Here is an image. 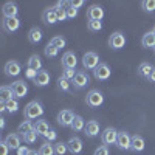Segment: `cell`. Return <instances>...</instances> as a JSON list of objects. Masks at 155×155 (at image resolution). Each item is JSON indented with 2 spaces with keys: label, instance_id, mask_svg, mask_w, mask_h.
<instances>
[{
  "label": "cell",
  "instance_id": "obj_20",
  "mask_svg": "<svg viewBox=\"0 0 155 155\" xmlns=\"http://www.w3.org/2000/svg\"><path fill=\"white\" fill-rule=\"evenodd\" d=\"M84 130H85L87 137H90V138L99 135V123H98V121H88Z\"/></svg>",
  "mask_w": 155,
  "mask_h": 155
},
{
  "label": "cell",
  "instance_id": "obj_36",
  "mask_svg": "<svg viewBox=\"0 0 155 155\" xmlns=\"http://www.w3.org/2000/svg\"><path fill=\"white\" fill-rule=\"evenodd\" d=\"M37 135H39V134H37L36 130H31V132H28V134L23 135V141H25V143H28V144H33V143H36Z\"/></svg>",
  "mask_w": 155,
  "mask_h": 155
},
{
  "label": "cell",
  "instance_id": "obj_6",
  "mask_svg": "<svg viewBox=\"0 0 155 155\" xmlns=\"http://www.w3.org/2000/svg\"><path fill=\"white\" fill-rule=\"evenodd\" d=\"M74 118H76V115H74L71 110H61V112L58 113V123H59L62 127H68V126L71 127Z\"/></svg>",
  "mask_w": 155,
  "mask_h": 155
},
{
  "label": "cell",
  "instance_id": "obj_24",
  "mask_svg": "<svg viewBox=\"0 0 155 155\" xmlns=\"http://www.w3.org/2000/svg\"><path fill=\"white\" fill-rule=\"evenodd\" d=\"M27 67L31 68V70H36V71H41L42 70V61H41V58H39V54H33L28 59Z\"/></svg>",
  "mask_w": 155,
  "mask_h": 155
},
{
  "label": "cell",
  "instance_id": "obj_47",
  "mask_svg": "<svg viewBox=\"0 0 155 155\" xmlns=\"http://www.w3.org/2000/svg\"><path fill=\"white\" fill-rule=\"evenodd\" d=\"M28 152H30V149L27 146H20L17 149V155H28Z\"/></svg>",
  "mask_w": 155,
  "mask_h": 155
},
{
  "label": "cell",
  "instance_id": "obj_48",
  "mask_svg": "<svg viewBox=\"0 0 155 155\" xmlns=\"http://www.w3.org/2000/svg\"><path fill=\"white\" fill-rule=\"evenodd\" d=\"M149 81L155 84V67H153V70H152V71H150V74H149Z\"/></svg>",
  "mask_w": 155,
  "mask_h": 155
},
{
  "label": "cell",
  "instance_id": "obj_22",
  "mask_svg": "<svg viewBox=\"0 0 155 155\" xmlns=\"http://www.w3.org/2000/svg\"><path fill=\"white\" fill-rule=\"evenodd\" d=\"M0 99H2V102H8L11 99H14V92H12L11 85H3L0 88Z\"/></svg>",
  "mask_w": 155,
  "mask_h": 155
},
{
  "label": "cell",
  "instance_id": "obj_19",
  "mask_svg": "<svg viewBox=\"0 0 155 155\" xmlns=\"http://www.w3.org/2000/svg\"><path fill=\"white\" fill-rule=\"evenodd\" d=\"M5 143H6V146H8L9 149L17 150V149L20 147V138H19L17 134H9V135L5 138Z\"/></svg>",
  "mask_w": 155,
  "mask_h": 155
},
{
  "label": "cell",
  "instance_id": "obj_9",
  "mask_svg": "<svg viewBox=\"0 0 155 155\" xmlns=\"http://www.w3.org/2000/svg\"><path fill=\"white\" fill-rule=\"evenodd\" d=\"M116 146L123 150H129L132 147V137L127 132H118V140H116Z\"/></svg>",
  "mask_w": 155,
  "mask_h": 155
},
{
  "label": "cell",
  "instance_id": "obj_17",
  "mask_svg": "<svg viewBox=\"0 0 155 155\" xmlns=\"http://www.w3.org/2000/svg\"><path fill=\"white\" fill-rule=\"evenodd\" d=\"M37 87H45L50 84V73L47 70H41V71H37V76H36V79L33 81Z\"/></svg>",
  "mask_w": 155,
  "mask_h": 155
},
{
  "label": "cell",
  "instance_id": "obj_21",
  "mask_svg": "<svg viewBox=\"0 0 155 155\" xmlns=\"http://www.w3.org/2000/svg\"><path fill=\"white\" fill-rule=\"evenodd\" d=\"M34 130H36L39 135L45 137V135L50 132V126H48V123H47L45 120H37V121L34 123Z\"/></svg>",
  "mask_w": 155,
  "mask_h": 155
},
{
  "label": "cell",
  "instance_id": "obj_7",
  "mask_svg": "<svg viewBox=\"0 0 155 155\" xmlns=\"http://www.w3.org/2000/svg\"><path fill=\"white\" fill-rule=\"evenodd\" d=\"M93 74H95V78H96L98 81H107L109 78H110V74H112V71H110V68H109L107 64L101 62L99 65L93 70Z\"/></svg>",
  "mask_w": 155,
  "mask_h": 155
},
{
  "label": "cell",
  "instance_id": "obj_33",
  "mask_svg": "<svg viewBox=\"0 0 155 155\" xmlns=\"http://www.w3.org/2000/svg\"><path fill=\"white\" fill-rule=\"evenodd\" d=\"M50 44H53L56 48H64V47H65V44H67V41H65V39H64L62 36H54L53 39H51V41H50Z\"/></svg>",
  "mask_w": 155,
  "mask_h": 155
},
{
  "label": "cell",
  "instance_id": "obj_1",
  "mask_svg": "<svg viewBox=\"0 0 155 155\" xmlns=\"http://www.w3.org/2000/svg\"><path fill=\"white\" fill-rule=\"evenodd\" d=\"M23 115L27 120H37L39 116L44 115V107L39 101H31L27 104V107H25Z\"/></svg>",
  "mask_w": 155,
  "mask_h": 155
},
{
  "label": "cell",
  "instance_id": "obj_15",
  "mask_svg": "<svg viewBox=\"0 0 155 155\" xmlns=\"http://www.w3.org/2000/svg\"><path fill=\"white\" fill-rule=\"evenodd\" d=\"M20 64L17 61H9L5 65V74L6 76H19L20 74Z\"/></svg>",
  "mask_w": 155,
  "mask_h": 155
},
{
  "label": "cell",
  "instance_id": "obj_8",
  "mask_svg": "<svg viewBox=\"0 0 155 155\" xmlns=\"http://www.w3.org/2000/svg\"><path fill=\"white\" fill-rule=\"evenodd\" d=\"M71 84L74 85V88L81 90V88H84V87H87V85L90 84V78H88V74H87L85 71H78L76 76L73 78Z\"/></svg>",
  "mask_w": 155,
  "mask_h": 155
},
{
  "label": "cell",
  "instance_id": "obj_43",
  "mask_svg": "<svg viewBox=\"0 0 155 155\" xmlns=\"http://www.w3.org/2000/svg\"><path fill=\"white\" fill-rule=\"evenodd\" d=\"M93 155H109V147L107 146H99Z\"/></svg>",
  "mask_w": 155,
  "mask_h": 155
},
{
  "label": "cell",
  "instance_id": "obj_31",
  "mask_svg": "<svg viewBox=\"0 0 155 155\" xmlns=\"http://www.w3.org/2000/svg\"><path fill=\"white\" fill-rule=\"evenodd\" d=\"M87 28L88 31H92V33H98L102 30V23L99 20H88L87 22Z\"/></svg>",
  "mask_w": 155,
  "mask_h": 155
},
{
  "label": "cell",
  "instance_id": "obj_42",
  "mask_svg": "<svg viewBox=\"0 0 155 155\" xmlns=\"http://www.w3.org/2000/svg\"><path fill=\"white\" fill-rule=\"evenodd\" d=\"M25 76H27L28 79L34 81V79H36V76H37V71H36V70H31V68L27 67V70H25Z\"/></svg>",
  "mask_w": 155,
  "mask_h": 155
},
{
  "label": "cell",
  "instance_id": "obj_28",
  "mask_svg": "<svg viewBox=\"0 0 155 155\" xmlns=\"http://www.w3.org/2000/svg\"><path fill=\"white\" fill-rule=\"evenodd\" d=\"M39 153L41 155H54V146L50 143V141H45V143L39 147Z\"/></svg>",
  "mask_w": 155,
  "mask_h": 155
},
{
  "label": "cell",
  "instance_id": "obj_53",
  "mask_svg": "<svg viewBox=\"0 0 155 155\" xmlns=\"http://www.w3.org/2000/svg\"><path fill=\"white\" fill-rule=\"evenodd\" d=\"M153 51H155V48H153Z\"/></svg>",
  "mask_w": 155,
  "mask_h": 155
},
{
  "label": "cell",
  "instance_id": "obj_12",
  "mask_svg": "<svg viewBox=\"0 0 155 155\" xmlns=\"http://www.w3.org/2000/svg\"><path fill=\"white\" fill-rule=\"evenodd\" d=\"M11 88H12V92H14V98H25L27 93H28V87H27V84H25L23 81L12 82Z\"/></svg>",
  "mask_w": 155,
  "mask_h": 155
},
{
  "label": "cell",
  "instance_id": "obj_35",
  "mask_svg": "<svg viewBox=\"0 0 155 155\" xmlns=\"http://www.w3.org/2000/svg\"><path fill=\"white\" fill-rule=\"evenodd\" d=\"M54 152L58 155H65L68 152V147H67V143H62V141H59V143L54 144Z\"/></svg>",
  "mask_w": 155,
  "mask_h": 155
},
{
  "label": "cell",
  "instance_id": "obj_38",
  "mask_svg": "<svg viewBox=\"0 0 155 155\" xmlns=\"http://www.w3.org/2000/svg\"><path fill=\"white\" fill-rule=\"evenodd\" d=\"M6 110H8L9 113H16V112L19 110V102H17V99L8 101V102H6Z\"/></svg>",
  "mask_w": 155,
  "mask_h": 155
},
{
  "label": "cell",
  "instance_id": "obj_5",
  "mask_svg": "<svg viewBox=\"0 0 155 155\" xmlns=\"http://www.w3.org/2000/svg\"><path fill=\"white\" fill-rule=\"evenodd\" d=\"M126 45V37L121 31H115L110 37H109V47L113 50H121Z\"/></svg>",
  "mask_w": 155,
  "mask_h": 155
},
{
  "label": "cell",
  "instance_id": "obj_41",
  "mask_svg": "<svg viewBox=\"0 0 155 155\" xmlns=\"http://www.w3.org/2000/svg\"><path fill=\"white\" fill-rule=\"evenodd\" d=\"M76 16H78V9H76L74 6L68 5V6H67V17H68V19H74Z\"/></svg>",
  "mask_w": 155,
  "mask_h": 155
},
{
  "label": "cell",
  "instance_id": "obj_34",
  "mask_svg": "<svg viewBox=\"0 0 155 155\" xmlns=\"http://www.w3.org/2000/svg\"><path fill=\"white\" fill-rule=\"evenodd\" d=\"M56 9V17H58V22H64L67 17V8H61V6H54Z\"/></svg>",
  "mask_w": 155,
  "mask_h": 155
},
{
  "label": "cell",
  "instance_id": "obj_45",
  "mask_svg": "<svg viewBox=\"0 0 155 155\" xmlns=\"http://www.w3.org/2000/svg\"><path fill=\"white\" fill-rule=\"evenodd\" d=\"M8 150H9V147L6 146L5 141H2L0 143V155H8Z\"/></svg>",
  "mask_w": 155,
  "mask_h": 155
},
{
  "label": "cell",
  "instance_id": "obj_26",
  "mask_svg": "<svg viewBox=\"0 0 155 155\" xmlns=\"http://www.w3.org/2000/svg\"><path fill=\"white\" fill-rule=\"evenodd\" d=\"M141 44H143L144 48H155V34L152 31L146 33L143 39H141Z\"/></svg>",
  "mask_w": 155,
  "mask_h": 155
},
{
  "label": "cell",
  "instance_id": "obj_23",
  "mask_svg": "<svg viewBox=\"0 0 155 155\" xmlns=\"http://www.w3.org/2000/svg\"><path fill=\"white\" fill-rule=\"evenodd\" d=\"M144 140H143V137L141 135H134L132 137V150H135V152H143L144 150Z\"/></svg>",
  "mask_w": 155,
  "mask_h": 155
},
{
  "label": "cell",
  "instance_id": "obj_49",
  "mask_svg": "<svg viewBox=\"0 0 155 155\" xmlns=\"http://www.w3.org/2000/svg\"><path fill=\"white\" fill-rule=\"evenodd\" d=\"M28 155H41V153H39V150H36V149H30Z\"/></svg>",
  "mask_w": 155,
  "mask_h": 155
},
{
  "label": "cell",
  "instance_id": "obj_2",
  "mask_svg": "<svg viewBox=\"0 0 155 155\" xmlns=\"http://www.w3.org/2000/svg\"><path fill=\"white\" fill-rule=\"evenodd\" d=\"M85 102L90 107H99V106H102V102H104V95H102L99 90H90L87 93Z\"/></svg>",
  "mask_w": 155,
  "mask_h": 155
},
{
  "label": "cell",
  "instance_id": "obj_3",
  "mask_svg": "<svg viewBox=\"0 0 155 155\" xmlns=\"http://www.w3.org/2000/svg\"><path fill=\"white\" fill-rule=\"evenodd\" d=\"M99 56L95 53V51H87L82 58V65L87 68V70H95L98 65H99Z\"/></svg>",
  "mask_w": 155,
  "mask_h": 155
},
{
  "label": "cell",
  "instance_id": "obj_51",
  "mask_svg": "<svg viewBox=\"0 0 155 155\" xmlns=\"http://www.w3.org/2000/svg\"><path fill=\"white\" fill-rule=\"evenodd\" d=\"M0 127H2V129L5 127V118H2V120H0Z\"/></svg>",
  "mask_w": 155,
  "mask_h": 155
},
{
  "label": "cell",
  "instance_id": "obj_16",
  "mask_svg": "<svg viewBox=\"0 0 155 155\" xmlns=\"http://www.w3.org/2000/svg\"><path fill=\"white\" fill-rule=\"evenodd\" d=\"M3 16L5 17H8V19H11V17H17V14H19V6L14 3V2H8V3H5L3 5Z\"/></svg>",
  "mask_w": 155,
  "mask_h": 155
},
{
  "label": "cell",
  "instance_id": "obj_37",
  "mask_svg": "<svg viewBox=\"0 0 155 155\" xmlns=\"http://www.w3.org/2000/svg\"><path fill=\"white\" fill-rule=\"evenodd\" d=\"M58 87L62 90V92H68V90H70V81L65 79L64 76H61L58 79Z\"/></svg>",
  "mask_w": 155,
  "mask_h": 155
},
{
  "label": "cell",
  "instance_id": "obj_10",
  "mask_svg": "<svg viewBox=\"0 0 155 155\" xmlns=\"http://www.w3.org/2000/svg\"><path fill=\"white\" fill-rule=\"evenodd\" d=\"M87 17H88V20H99L101 22L102 17H104V9L99 5H92L87 9Z\"/></svg>",
  "mask_w": 155,
  "mask_h": 155
},
{
  "label": "cell",
  "instance_id": "obj_4",
  "mask_svg": "<svg viewBox=\"0 0 155 155\" xmlns=\"http://www.w3.org/2000/svg\"><path fill=\"white\" fill-rule=\"evenodd\" d=\"M101 140L106 146H112L116 144V140H118V130L115 127H107L104 129V132L101 134Z\"/></svg>",
  "mask_w": 155,
  "mask_h": 155
},
{
  "label": "cell",
  "instance_id": "obj_18",
  "mask_svg": "<svg viewBox=\"0 0 155 155\" xmlns=\"http://www.w3.org/2000/svg\"><path fill=\"white\" fill-rule=\"evenodd\" d=\"M42 20L44 23L47 25H53L58 22V17H56V9L54 8H47L44 12H42Z\"/></svg>",
  "mask_w": 155,
  "mask_h": 155
},
{
  "label": "cell",
  "instance_id": "obj_27",
  "mask_svg": "<svg viewBox=\"0 0 155 155\" xmlns=\"http://www.w3.org/2000/svg\"><path fill=\"white\" fill-rule=\"evenodd\" d=\"M152 70H153V67L150 65L149 62H141L140 67H138V74H140L141 78H146V79H149V74H150Z\"/></svg>",
  "mask_w": 155,
  "mask_h": 155
},
{
  "label": "cell",
  "instance_id": "obj_14",
  "mask_svg": "<svg viewBox=\"0 0 155 155\" xmlns=\"http://www.w3.org/2000/svg\"><path fill=\"white\" fill-rule=\"evenodd\" d=\"M76 64H78V58L73 51H67V53L62 56L64 68H76Z\"/></svg>",
  "mask_w": 155,
  "mask_h": 155
},
{
  "label": "cell",
  "instance_id": "obj_25",
  "mask_svg": "<svg viewBox=\"0 0 155 155\" xmlns=\"http://www.w3.org/2000/svg\"><path fill=\"white\" fill-rule=\"evenodd\" d=\"M28 41L31 44H39V42H41L42 41V31H41V28H37V27L31 28L28 31Z\"/></svg>",
  "mask_w": 155,
  "mask_h": 155
},
{
  "label": "cell",
  "instance_id": "obj_52",
  "mask_svg": "<svg viewBox=\"0 0 155 155\" xmlns=\"http://www.w3.org/2000/svg\"><path fill=\"white\" fill-rule=\"evenodd\" d=\"M152 33H153V34H155V27H153V30H152Z\"/></svg>",
  "mask_w": 155,
  "mask_h": 155
},
{
  "label": "cell",
  "instance_id": "obj_50",
  "mask_svg": "<svg viewBox=\"0 0 155 155\" xmlns=\"http://www.w3.org/2000/svg\"><path fill=\"white\" fill-rule=\"evenodd\" d=\"M6 110V102H0V112H5Z\"/></svg>",
  "mask_w": 155,
  "mask_h": 155
},
{
  "label": "cell",
  "instance_id": "obj_32",
  "mask_svg": "<svg viewBox=\"0 0 155 155\" xmlns=\"http://www.w3.org/2000/svg\"><path fill=\"white\" fill-rule=\"evenodd\" d=\"M58 53H59V48H56L53 44L48 42V45L45 47V56H47V58H56Z\"/></svg>",
  "mask_w": 155,
  "mask_h": 155
},
{
  "label": "cell",
  "instance_id": "obj_40",
  "mask_svg": "<svg viewBox=\"0 0 155 155\" xmlns=\"http://www.w3.org/2000/svg\"><path fill=\"white\" fill-rule=\"evenodd\" d=\"M76 70L74 68H64V71H62V76L65 78V79H68V81H73V78L76 76Z\"/></svg>",
  "mask_w": 155,
  "mask_h": 155
},
{
  "label": "cell",
  "instance_id": "obj_46",
  "mask_svg": "<svg viewBox=\"0 0 155 155\" xmlns=\"http://www.w3.org/2000/svg\"><path fill=\"white\" fill-rule=\"evenodd\" d=\"M84 3H85L84 0H73V2H70V5L74 6L76 9H78V8H81V6H84Z\"/></svg>",
  "mask_w": 155,
  "mask_h": 155
},
{
  "label": "cell",
  "instance_id": "obj_29",
  "mask_svg": "<svg viewBox=\"0 0 155 155\" xmlns=\"http://www.w3.org/2000/svg\"><path fill=\"white\" fill-rule=\"evenodd\" d=\"M71 129H73L74 132L84 130V129H85V121H84L82 116H78V115H76V118H74V121H73V124H71Z\"/></svg>",
  "mask_w": 155,
  "mask_h": 155
},
{
  "label": "cell",
  "instance_id": "obj_39",
  "mask_svg": "<svg viewBox=\"0 0 155 155\" xmlns=\"http://www.w3.org/2000/svg\"><path fill=\"white\" fill-rule=\"evenodd\" d=\"M141 6H143V9L146 12H153L155 11V0H144L141 3Z\"/></svg>",
  "mask_w": 155,
  "mask_h": 155
},
{
  "label": "cell",
  "instance_id": "obj_11",
  "mask_svg": "<svg viewBox=\"0 0 155 155\" xmlns=\"http://www.w3.org/2000/svg\"><path fill=\"white\" fill-rule=\"evenodd\" d=\"M2 25H3V30L6 33H14V31H17L20 28V20L17 17H11V19L5 17L3 22H2Z\"/></svg>",
  "mask_w": 155,
  "mask_h": 155
},
{
  "label": "cell",
  "instance_id": "obj_30",
  "mask_svg": "<svg viewBox=\"0 0 155 155\" xmlns=\"http://www.w3.org/2000/svg\"><path fill=\"white\" fill-rule=\"evenodd\" d=\"M19 134H22V135H25V134H28V132H31V130H34V123H31L30 120H27V121H23L20 126H19Z\"/></svg>",
  "mask_w": 155,
  "mask_h": 155
},
{
  "label": "cell",
  "instance_id": "obj_13",
  "mask_svg": "<svg viewBox=\"0 0 155 155\" xmlns=\"http://www.w3.org/2000/svg\"><path fill=\"white\" fill-rule=\"evenodd\" d=\"M67 147H68V152H71L73 155H78L82 152V140L78 138V137H73L67 141Z\"/></svg>",
  "mask_w": 155,
  "mask_h": 155
},
{
  "label": "cell",
  "instance_id": "obj_44",
  "mask_svg": "<svg viewBox=\"0 0 155 155\" xmlns=\"http://www.w3.org/2000/svg\"><path fill=\"white\" fill-rule=\"evenodd\" d=\"M45 138L50 141V143H51V141H54V140L58 138V134H56V130H53V129H50V132L45 135Z\"/></svg>",
  "mask_w": 155,
  "mask_h": 155
}]
</instances>
